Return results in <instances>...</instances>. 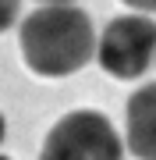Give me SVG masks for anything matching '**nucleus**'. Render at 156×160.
<instances>
[{
	"label": "nucleus",
	"instance_id": "obj_1",
	"mask_svg": "<svg viewBox=\"0 0 156 160\" xmlns=\"http://www.w3.org/2000/svg\"><path fill=\"white\" fill-rule=\"evenodd\" d=\"M18 46L39 78H68L96 57V29L78 4H43L21 22Z\"/></svg>",
	"mask_w": 156,
	"mask_h": 160
},
{
	"label": "nucleus",
	"instance_id": "obj_2",
	"mask_svg": "<svg viewBox=\"0 0 156 160\" xmlns=\"http://www.w3.org/2000/svg\"><path fill=\"white\" fill-rule=\"evenodd\" d=\"M39 160H124V139L99 110H71L46 132Z\"/></svg>",
	"mask_w": 156,
	"mask_h": 160
},
{
	"label": "nucleus",
	"instance_id": "obj_3",
	"mask_svg": "<svg viewBox=\"0 0 156 160\" xmlns=\"http://www.w3.org/2000/svg\"><path fill=\"white\" fill-rule=\"evenodd\" d=\"M96 61L114 78H142L156 61V22L149 14H121L99 32Z\"/></svg>",
	"mask_w": 156,
	"mask_h": 160
},
{
	"label": "nucleus",
	"instance_id": "obj_4",
	"mask_svg": "<svg viewBox=\"0 0 156 160\" xmlns=\"http://www.w3.org/2000/svg\"><path fill=\"white\" fill-rule=\"evenodd\" d=\"M124 146L139 160H156V82L135 89L124 110Z\"/></svg>",
	"mask_w": 156,
	"mask_h": 160
},
{
	"label": "nucleus",
	"instance_id": "obj_5",
	"mask_svg": "<svg viewBox=\"0 0 156 160\" xmlns=\"http://www.w3.org/2000/svg\"><path fill=\"white\" fill-rule=\"evenodd\" d=\"M18 7H21V0H0V32L14 25V18H18Z\"/></svg>",
	"mask_w": 156,
	"mask_h": 160
},
{
	"label": "nucleus",
	"instance_id": "obj_6",
	"mask_svg": "<svg viewBox=\"0 0 156 160\" xmlns=\"http://www.w3.org/2000/svg\"><path fill=\"white\" fill-rule=\"evenodd\" d=\"M124 4L139 14H156V0H124Z\"/></svg>",
	"mask_w": 156,
	"mask_h": 160
},
{
	"label": "nucleus",
	"instance_id": "obj_7",
	"mask_svg": "<svg viewBox=\"0 0 156 160\" xmlns=\"http://www.w3.org/2000/svg\"><path fill=\"white\" fill-rule=\"evenodd\" d=\"M4 135H7V121H4V114H0V142H4Z\"/></svg>",
	"mask_w": 156,
	"mask_h": 160
},
{
	"label": "nucleus",
	"instance_id": "obj_8",
	"mask_svg": "<svg viewBox=\"0 0 156 160\" xmlns=\"http://www.w3.org/2000/svg\"><path fill=\"white\" fill-rule=\"evenodd\" d=\"M39 4H75V0H39Z\"/></svg>",
	"mask_w": 156,
	"mask_h": 160
},
{
	"label": "nucleus",
	"instance_id": "obj_9",
	"mask_svg": "<svg viewBox=\"0 0 156 160\" xmlns=\"http://www.w3.org/2000/svg\"><path fill=\"white\" fill-rule=\"evenodd\" d=\"M0 160H11V157H4V153H0Z\"/></svg>",
	"mask_w": 156,
	"mask_h": 160
},
{
	"label": "nucleus",
	"instance_id": "obj_10",
	"mask_svg": "<svg viewBox=\"0 0 156 160\" xmlns=\"http://www.w3.org/2000/svg\"><path fill=\"white\" fill-rule=\"evenodd\" d=\"M153 64H156V61H153Z\"/></svg>",
	"mask_w": 156,
	"mask_h": 160
}]
</instances>
